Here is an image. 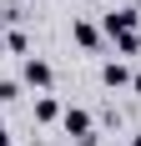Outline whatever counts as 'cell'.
<instances>
[{"mask_svg": "<svg viewBox=\"0 0 141 146\" xmlns=\"http://www.w3.org/2000/svg\"><path fill=\"white\" fill-rule=\"evenodd\" d=\"M20 76H25L30 86L41 91V96H45L51 86H56V71H51V60H41V56H25V66H20Z\"/></svg>", "mask_w": 141, "mask_h": 146, "instance_id": "obj_1", "label": "cell"}, {"mask_svg": "<svg viewBox=\"0 0 141 146\" xmlns=\"http://www.w3.org/2000/svg\"><path fill=\"white\" fill-rule=\"evenodd\" d=\"M61 126H66L76 141H86V136H96V121H91V111L86 106H66V116H61Z\"/></svg>", "mask_w": 141, "mask_h": 146, "instance_id": "obj_2", "label": "cell"}, {"mask_svg": "<svg viewBox=\"0 0 141 146\" xmlns=\"http://www.w3.org/2000/svg\"><path fill=\"white\" fill-rule=\"evenodd\" d=\"M101 30H106V35L136 30V10H131V5H121V10H106V15H101Z\"/></svg>", "mask_w": 141, "mask_h": 146, "instance_id": "obj_3", "label": "cell"}, {"mask_svg": "<svg viewBox=\"0 0 141 146\" xmlns=\"http://www.w3.org/2000/svg\"><path fill=\"white\" fill-rule=\"evenodd\" d=\"M101 86H111V91L131 86V71H126V60H106V66H101Z\"/></svg>", "mask_w": 141, "mask_h": 146, "instance_id": "obj_4", "label": "cell"}, {"mask_svg": "<svg viewBox=\"0 0 141 146\" xmlns=\"http://www.w3.org/2000/svg\"><path fill=\"white\" fill-rule=\"evenodd\" d=\"M70 35H76V45H81V50H101V30L91 25V20H81V15H76V25H70Z\"/></svg>", "mask_w": 141, "mask_h": 146, "instance_id": "obj_5", "label": "cell"}, {"mask_svg": "<svg viewBox=\"0 0 141 146\" xmlns=\"http://www.w3.org/2000/svg\"><path fill=\"white\" fill-rule=\"evenodd\" d=\"M61 116H66V106H61L51 91H45V96H35V121H61Z\"/></svg>", "mask_w": 141, "mask_h": 146, "instance_id": "obj_6", "label": "cell"}, {"mask_svg": "<svg viewBox=\"0 0 141 146\" xmlns=\"http://www.w3.org/2000/svg\"><path fill=\"white\" fill-rule=\"evenodd\" d=\"M111 40H116L121 56H141V30H121V35H111Z\"/></svg>", "mask_w": 141, "mask_h": 146, "instance_id": "obj_7", "label": "cell"}, {"mask_svg": "<svg viewBox=\"0 0 141 146\" xmlns=\"http://www.w3.org/2000/svg\"><path fill=\"white\" fill-rule=\"evenodd\" d=\"M0 101H5V106L20 101V81H10V76H5V81H0Z\"/></svg>", "mask_w": 141, "mask_h": 146, "instance_id": "obj_8", "label": "cell"}, {"mask_svg": "<svg viewBox=\"0 0 141 146\" xmlns=\"http://www.w3.org/2000/svg\"><path fill=\"white\" fill-rule=\"evenodd\" d=\"M0 146H10V126H5V121H0Z\"/></svg>", "mask_w": 141, "mask_h": 146, "instance_id": "obj_9", "label": "cell"}, {"mask_svg": "<svg viewBox=\"0 0 141 146\" xmlns=\"http://www.w3.org/2000/svg\"><path fill=\"white\" fill-rule=\"evenodd\" d=\"M131 91H136V96H141V71H136V76H131Z\"/></svg>", "mask_w": 141, "mask_h": 146, "instance_id": "obj_10", "label": "cell"}, {"mask_svg": "<svg viewBox=\"0 0 141 146\" xmlns=\"http://www.w3.org/2000/svg\"><path fill=\"white\" fill-rule=\"evenodd\" d=\"M131 146H141V131H136V136H131Z\"/></svg>", "mask_w": 141, "mask_h": 146, "instance_id": "obj_11", "label": "cell"}, {"mask_svg": "<svg viewBox=\"0 0 141 146\" xmlns=\"http://www.w3.org/2000/svg\"><path fill=\"white\" fill-rule=\"evenodd\" d=\"M0 40H5V25H0Z\"/></svg>", "mask_w": 141, "mask_h": 146, "instance_id": "obj_12", "label": "cell"}]
</instances>
